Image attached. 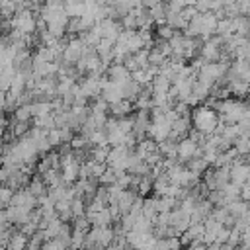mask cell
<instances>
[{
	"mask_svg": "<svg viewBox=\"0 0 250 250\" xmlns=\"http://www.w3.org/2000/svg\"><path fill=\"white\" fill-rule=\"evenodd\" d=\"M191 119H193L195 129H197L199 133H203V135H213V133H217V129H219L221 123H223L221 117H219V113H217L213 107H209V105L197 107V109L193 111Z\"/></svg>",
	"mask_w": 250,
	"mask_h": 250,
	"instance_id": "1",
	"label": "cell"
},
{
	"mask_svg": "<svg viewBox=\"0 0 250 250\" xmlns=\"http://www.w3.org/2000/svg\"><path fill=\"white\" fill-rule=\"evenodd\" d=\"M215 109H217V113H219V117H221L223 123L236 125L242 119V115H244V111L248 107L240 100H221V102L215 104Z\"/></svg>",
	"mask_w": 250,
	"mask_h": 250,
	"instance_id": "2",
	"label": "cell"
},
{
	"mask_svg": "<svg viewBox=\"0 0 250 250\" xmlns=\"http://www.w3.org/2000/svg\"><path fill=\"white\" fill-rule=\"evenodd\" d=\"M217 23H219V18L213 14V12H205V14H197L189 23H188V35H205L209 37L211 33H215L217 29Z\"/></svg>",
	"mask_w": 250,
	"mask_h": 250,
	"instance_id": "3",
	"label": "cell"
},
{
	"mask_svg": "<svg viewBox=\"0 0 250 250\" xmlns=\"http://www.w3.org/2000/svg\"><path fill=\"white\" fill-rule=\"evenodd\" d=\"M227 68H229L227 62H205V64L199 68V78H203V80L215 84V82H219L221 78H225Z\"/></svg>",
	"mask_w": 250,
	"mask_h": 250,
	"instance_id": "4",
	"label": "cell"
},
{
	"mask_svg": "<svg viewBox=\"0 0 250 250\" xmlns=\"http://www.w3.org/2000/svg\"><path fill=\"white\" fill-rule=\"evenodd\" d=\"M199 152H201V146H199L191 137L182 139V141L178 143V146H176V154H178L182 160H191V158H195Z\"/></svg>",
	"mask_w": 250,
	"mask_h": 250,
	"instance_id": "5",
	"label": "cell"
},
{
	"mask_svg": "<svg viewBox=\"0 0 250 250\" xmlns=\"http://www.w3.org/2000/svg\"><path fill=\"white\" fill-rule=\"evenodd\" d=\"M248 180H250V164L248 162H240V160L232 162L230 164V182L242 186Z\"/></svg>",
	"mask_w": 250,
	"mask_h": 250,
	"instance_id": "6",
	"label": "cell"
},
{
	"mask_svg": "<svg viewBox=\"0 0 250 250\" xmlns=\"http://www.w3.org/2000/svg\"><path fill=\"white\" fill-rule=\"evenodd\" d=\"M84 51H86L84 41H72L68 47H64L62 57H64V61H68V62H78V61L84 57Z\"/></svg>",
	"mask_w": 250,
	"mask_h": 250,
	"instance_id": "7",
	"label": "cell"
},
{
	"mask_svg": "<svg viewBox=\"0 0 250 250\" xmlns=\"http://www.w3.org/2000/svg\"><path fill=\"white\" fill-rule=\"evenodd\" d=\"M229 90L234 94V96H246L250 92V84L246 80H240V78H232L230 80V86Z\"/></svg>",
	"mask_w": 250,
	"mask_h": 250,
	"instance_id": "8",
	"label": "cell"
},
{
	"mask_svg": "<svg viewBox=\"0 0 250 250\" xmlns=\"http://www.w3.org/2000/svg\"><path fill=\"white\" fill-rule=\"evenodd\" d=\"M234 150L238 154H248L250 152V137H238L234 141Z\"/></svg>",
	"mask_w": 250,
	"mask_h": 250,
	"instance_id": "9",
	"label": "cell"
},
{
	"mask_svg": "<svg viewBox=\"0 0 250 250\" xmlns=\"http://www.w3.org/2000/svg\"><path fill=\"white\" fill-rule=\"evenodd\" d=\"M129 107H131V104L125 102V100H121V102H117V104L111 105V113L117 115V117H123L125 113H129Z\"/></svg>",
	"mask_w": 250,
	"mask_h": 250,
	"instance_id": "10",
	"label": "cell"
},
{
	"mask_svg": "<svg viewBox=\"0 0 250 250\" xmlns=\"http://www.w3.org/2000/svg\"><path fill=\"white\" fill-rule=\"evenodd\" d=\"M25 244H27V238H25L23 234H16V236H12V240H10V250H23Z\"/></svg>",
	"mask_w": 250,
	"mask_h": 250,
	"instance_id": "11",
	"label": "cell"
},
{
	"mask_svg": "<svg viewBox=\"0 0 250 250\" xmlns=\"http://www.w3.org/2000/svg\"><path fill=\"white\" fill-rule=\"evenodd\" d=\"M240 199L242 201H250V180L246 184H242V188H240Z\"/></svg>",
	"mask_w": 250,
	"mask_h": 250,
	"instance_id": "12",
	"label": "cell"
},
{
	"mask_svg": "<svg viewBox=\"0 0 250 250\" xmlns=\"http://www.w3.org/2000/svg\"><path fill=\"white\" fill-rule=\"evenodd\" d=\"M145 4H146L148 8H154V6H158V4H160V0H145Z\"/></svg>",
	"mask_w": 250,
	"mask_h": 250,
	"instance_id": "13",
	"label": "cell"
},
{
	"mask_svg": "<svg viewBox=\"0 0 250 250\" xmlns=\"http://www.w3.org/2000/svg\"><path fill=\"white\" fill-rule=\"evenodd\" d=\"M66 2H72V0H66Z\"/></svg>",
	"mask_w": 250,
	"mask_h": 250,
	"instance_id": "14",
	"label": "cell"
}]
</instances>
